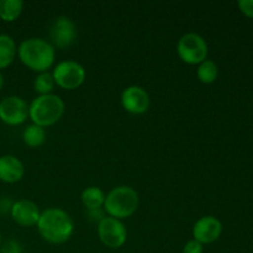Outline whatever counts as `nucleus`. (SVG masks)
<instances>
[{
  "instance_id": "obj_1",
  "label": "nucleus",
  "mask_w": 253,
  "mask_h": 253,
  "mask_svg": "<svg viewBox=\"0 0 253 253\" xmlns=\"http://www.w3.org/2000/svg\"><path fill=\"white\" fill-rule=\"evenodd\" d=\"M36 226L42 239L52 245L64 244L74 232L73 219L59 208H49L42 211Z\"/></svg>"
},
{
  "instance_id": "obj_2",
  "label": "nucleus",
  "mask_w": 253,
  "mask_h": 253,
  "mask_svg": "<svg viewBox=\"0 0 253 253\" xmlns=\"http://www.w3.org/2000/svg\"><path fill=\"white\" fill-rule=\"evenodd\" d=\"M17 56L21 63L36 73L48 72L54 64L56 48L47 40L40 37L26 39L17 47Z\"/></svg>"
},
{
  "instance_id": "obj_3",
  "label": "nucleus",
  "mask_w": 253,
  "mask_h": 253,
  "mask_svg": "<svg viewBox=\"0 0 253 253\" xmlns=\"http://www.w3.org/2000/svg\"><path fill=\"white\" fill-rule=\"evenodd\" d=\"M138 208V194L128 185H119L105 195L104 211L118 220L131 217Z\"/></svg>"
},
{
  "instance_id": "obj_4",
  "label": "nucleus",
  "mask_w": 253,
  "mask_h": 253,
  "mask_svg": "<svg viewBox=\"0 0 253 253\" xmlns=\"http://www.w3.org/2000/svg\"><path fill=\"white\" fill-rule=\"evenodd\" d=\"M64 108V101L56 94L39 95L29 105V118L32 124L46 128L61 120Z\"/></svg>"
},
{
  "instance_id": "obj_5",
  "label": "nucleus",
  "mask_w": 253,
  "mask_h": 253,
  "mask_svg": "<svg viewBox=\"0 0 253 253\" xmlns=\"http://www.w3.org/2000/svg\"><path fill=\"white\" fill-rule=\"evenodd\" d=\"M178 57L189 66L200 64L208 59V43L204 37L195 32H188L183 35L177 43Z\"/></svg>"
},
{
  "instance_id": "obj_6",
  "label": "nucleus",
  "mask_w": 253,
  "mask_h": 253,
  "mask_svg": "<svg viewBox=\"0 0 253 253\" xmlns=\"http://www.w3.org/2000/svg\"><path fill=\"white\" fill-rule=\"evenodd\" d=\"M54 83L57 86L66 90H74L79 88L85 81V69L76 61L59 62L52 71Z\"/></svg>"
},
{
  "instance_id": "obj_7",
  "label": "nucleus",
  "mask_w": 253,
  "mask_h": 253,
  "mask_svg": "<svg viewBox=\"0 0 253 253\" xmlns=\"http://www.w3.org/2000/svg\"><path fill=\"white\" fill-rule=\"evenodd\" d=\"M98 236L101 244L109 249H120L127 240V230L121 220L105 216L98 224Z\"/></svg>"
},
{
  "instance_id": "obj_8",
  "label": "nucleus",
  "mask_w": 253,
  "mask_h": 253,
  "mask_svg": "<svg viewBox=\"0 0 253 253\" xmlns=\"http://www.w3.org/2000/svg\"><path fill=\"white\" fill-rule=\"evenodd\" d=\"M29 119V104L17 95L5 96L0 100V120L9 126H17Z\"/></svg>"
},
{
  "instance_id": "obj_9",
  "label": "nucleus",
  "mask_w": 253,
  "mask_h": 253,
  "mask_svg": "<svg viewBox=\"0 0 253 253\" xmlns=\"http://www.w3.org/2000/svg\"><path fill=\"white\" fill-rule=\"evenodd\" d=\"M77 26L72 19L67 16H58L51 25L49 29V39L51 44L54 48L64 49L71 47L76 42Z\"/></svg>"
},
{
  "instance_id": "obj_10",
  "label": "nucleus",
  "mask_w": 253,
  "mask_h": 253,
  "mask_svg": "<svg viewBox=\"0 0 253 253\" xmlns=\"http://www.w3.org/2000/svg\"><path fill=\"white\" fill-rule=\"evenodd\" d=\"M150 95L142 86L130 85L121 93V105L124 110L132 115L145 114L150 108Z\"/></svg>"
},
{
  "instance_id": "obj_11",
  "label": "nucleus",
  "mask_w": 253,
  "mask_h": 253,
  "mask_svg": "<svg viewBox=\"0 0 253 253\" xmlns=\"http://www.w3.org/2000/svg\"><path fill=\"white\" fill-rule=\"evenodd\" d=\"M222 234V224L215 216H203L193 226V239L204 245L214 244Z\"/></svg>"
},
{
  "instance_id": "obj_12",
  "label": "nucleus",
  "mask_w": 253,
  "mask_h": 253,
  "mask_svg": "<svg viewBox=\"0 0 253 253\" xmlns=\"http://www.w3.org/2000/svg\"><path fill=\"white\" fill-rule=\"evenodd\" d=\"M10 215L19 226L32 227L36 226L39 222L41 211L36 203L27 199H21L12 204Z\"/></svg>"
},
{
  "instance_id": "obj_13",
  "label": "nucleus",
  "mask_w": 253,
  "mask_h": 253,
  "mask_svg": "<svg viewBox=\"0 0 253 253\" xmlns=\"http://www.w3.org/2000/svg\"><path fill=\"white\" fill-rule=\"evenodd\" d=\"M25 174L24 163L12 155L0 157V180L7 184L20 182Z\"/></svg>"
},
{
  "instance_id": "obj_14",
  "label": "nucleus",
  "mask_w": 253,
  "mask_h": 253,
  "mask_svg": "<svg viewBox=\"0 0 253 253\" xmlns=\"http://www.w3.org/2000/svg\"><path fill=\"white\" fill-rule=\"evenodd\" d=\"M17 47L14 39L9 35H0V69H5L14 62Z\"/></svg>"
},
{
  "instance_id": "obj_15",
  "label": "nucleus",
  "mask_w": 253,
  "mask_h": 253,
  "mask_svg": "<svg viewBox=\"0 0 253 253\" xmlns=\"http://www.w3.org/2000/svg\"><path fill=\"white\" fill-rule=\"evenodd\" d=\"M81 199L86 210L101 209L105 202V193L99 187H88L83 190Z\"/></svg>"
},
{
  "instance_id": "obj_16",
  "label": "nucleus",
  "mask_w": 253,
  "mask_h": 253,
  "mask_svg": "<svg viewBox=\"0 0 253 253\" xmlns=\"http://www.w3.org/2000/svg\"><path fill=\"white\" fill-rule=\"evenodd\" d=\"M46 130L41 127V126L35 125V124L27 126L24 130V132H22V141H24V143L27 147H41L46 142Z\"/></svg>"
},
{
  "instance_id": "obj_17",
  "label": "nucleus",
  "mask_w": 253,
  "mask_h": 253,
  "mask_svg": "<svg viewBox=\"0 0 253 253\" xmlns=\"http://www.w3.org/2000/svg\"><path fill=\"white\" fill-rule=\"evenodd\" d=\"M24 2L21 0H0V19L5 22H14L21 15Z\"/></svg>"
},
{
  "instance_id": "obj_18",
  "label": "nucleus",
  "mask_w": 253,
  "mask_h": 253,
  "mask_svg": "<svg viewBox=\"0 0 253 253\" xmlns=\"http://www.w3.org/2000/svg\"><path fill=\"white\" fill-rule=\"evenodd\" d=\"M219 76V68L216 63L210 59H205L200 64H198L197 77L203 84H212Z\"/></svg>"
},
{
  "instance_id": "obj_19",
  "label": "nucleus",
  "mask_w": 253,
  "mask_h": 253,
  "mask_svg": "<svg viewBox=\"0 0 253 253\" xmlns=\"http://www.w3.org/2000/svg\"><path fill=\"white\" fill-rule=\"evenodd\" d=\"M56 83L51 72H42L37 73L34 79V89L39 95H48L52 94Z\"/></svg>"
},
{
  "instance_id": "obj_20",
  "label": "nucleus",
  "mask_w": 253,
  "mask_h": 253,
  "mask_svg": "<svg viewBox=\"0 0 253 253\" xmlns=\"http://www.w3.org/2000/svg\"><path fill=\"white\" fill-rule=\"evenodd\" d=\"M204 252V246L200 242L195 241L194 239L188 241L183 247V253H203Z\"/></svg>"
},
{
  "instance_id": "obj_21",
  "label": "nucleus",
  "mask_w": 253,
  "mask_h": 253,
  "mask_svg": "<svg viewBox=\"0 0 253 253\" xmlns=\"http://www.w3.org/2000/svg\"><path fill=\"white\" fill-rule=\"evenodd\" d=\"M0 253H22V247L17 241L10 240V241L5 242Z\"/></svg>"
},
{
  "instance_id": "obj_22",
  "label": "nucleus",
  "mask_w": 253,
  "mask_h": 253,
  "mask_svg": "<svg viewBox=\"0 0 253 253\" xmlns=\"http://www.w3.org/2000/svg\"><path fill=\"white\" fill-rule=\"evenodd\" d=\"M239 5V9L245 16L253 19V0H240L237 2Z\"/></svg>"
},
{
  "instance_id": "obj_23",
  "label": "nucleus",
  "mask_w": 253,
  "mask_h": 253,
  "mask_svg": "<svg viewBox=\"0 0 253 253\" xmlns=\"http://www.w3.org/2000/svg\"><path fill=\"white\" fill-rule=\"evenodd\" d=\"M104 210L103 209H95V210H86V215H88V219L90 220L91 222H99L105 217V214H104Z\"/></svg>"
},
{
  "instance_id": "obj_24",
  "label": "nucleus",
  "mask_w": 253,
  "mask_h": 253,
  "mask_svg": "<svg viewBox=\"0 0 253 253\" xmlns=\"http://www.w3.org/2000/svg\"><path fill=\"white\" fill-rule=\"evenodd\" d=\"M4 77H2V74H1V72H0V90H1L2 89V86H4Z\"/></svg>"
},
{
  "instance_id": "obj_25",
  "label": "nucleus",
  "mask_w": 253,
  "mask_h": 253,
  "mask_svg": "<svg viewBox=\"0 0 253 253\" xmlns=\"http://www.w3.org/2000/svg\"><path fill=\"white\" fill-rule=\"evenodd\" d=\"M0 244H1V235H0Z\"/></svg>"
}]
</instances>
